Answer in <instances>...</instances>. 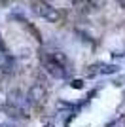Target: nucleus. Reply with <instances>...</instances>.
<instances>
[{
  "instance_id": "1",
  "label": "nucleus",
  "mask_w": 125,
  "mask_h": 127,
  "mask_svg": "<svg viewBox=\"0 0 125 127\" xmlns=\"http://www.w3.org/2000/svg\"><path fill=\"white\" fill-rule=\"evenodd\" d=\"M32 10L36 11L38 15L49 17V19H53V17L57 15V13L53 15V8H49V6H47L46 2H44V0H34V2H32Z\"/></svg>"
}]
</instances>
